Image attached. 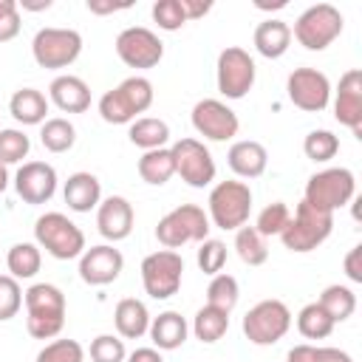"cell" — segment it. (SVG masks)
Wrapping results in <instances>:
<instances>
[{
	"instance_id": "obj_29",
	"label": "cell",
	"mask_w": 362,
	"mask_h": 362,
	"mask_svg": "<svg viewBox=\"0 0 362 362\" xmlns=\"http://www.w3.org/2000/svg\"><path fill=\"white\" fill-rule=\"evenodd\" d=\"M139 175H141V181H147V184H153V187L167 184V181L175 175V161H173L170 147L147 150V153L139 158Z\"/></svg>"
},
{
	"instance_id": "obj_23",
	"label": "cell",
	"mask_w": 362,
	"mask_h": 362,
	"mask_svg": "<svg viewBox=\"0 0 362 362\" xmlns=\"http://www.w3.org/2000/svg\"><path fill=\"white\" fill-rule=\"evenodd\" d=\"M62 198L74 212H90L102 201V184L93 173H74L62 187Z\"/></svg>"
},
{
	"instance_id": "obj_53",
	"label": "cell",
	"mask_w": 362,
	"mask_h": 362,
	"mask_svg": "<svg viewBox=\"0 0 362 362\" xmlns=\"http://www.w3.org/2000/svg\"><path fill=\"white\" fill-rule=\"evenodd\" d=\"M51 6V0H45V3H23V8H31V11H40V8H48Z\"/></svg>"
},
{
	"instance_id": "obj_1",
	"label": "cell",
	"mask_w": 362,
	"mask_h": 362,
	"mask_svg": "<svg viewBox=\"0 0 362 362\" xmlns=\"http://www.w3.org/2000/svg\"><path fill=\"white\" fill-rule=\"evenodd\" d=\"M25 303V328L34 339H54L65 328V294L54 283H34L23 291Z\"/></svg>"
},
{
	"instance_id": "obj_25",
	"label": "cell",
	"mask_w": 362,
	"mask_h": 362,
	"mask_svg": "<svg viewBox=\"0 0 362 362\" xmlns=\"http://www.w3.org/2000/svg\"><path fill=\"white\" fill-rule=\"evenodd\" d=\"M113 322H116L119 337H124V339H139V337H144L147 328H150V311H147V305H144L141 300L124 297V300H119L116 308H113Z\"/></svg>"
},
{
	"instance_id": "obj_5",
	"label": "cell",
	"mask_w": 362,
	"mask_h": 362,
	"mask_svg": "<svg viewBox=\"0 0 362 362\" xmlns=\"http://www.w3.org/2000/svg\"><path fill=\"white\" fill-rule=\"evenodd\" d=\"M209 223L218 229H240L252 212V189L246 181H218L209 192Z\"/></svg>"
},
{
	"instance_id": "obj_18",
	"label": "cell",
	"mask_w": 362,
	"mask_h": 362,
	"mask_svg": "<svg viewBox=\"0 0 362 362\" xmlns=\"http://www.w3.org/2000/svg\"><path fill=\"white\" fill-rule=\"evenodd\" d=\"M14 189L25 204H48L57 192V170L45 161H25L14 175Z\"/></svg>"
},
{
	"instance_id": "obj_21",
	"label": "cell",
	"mask_w": 362,
	"mask_h": 362,
	"mask_svg": "<svg viewBox=\"0 0 362 362\" xmlns=\"http://www.w3.org/2000/svg\"><path fill=\"white\" fill-rule=\"evenodd\" d=\"M48 96L51 102L62 110V113H85L90 107V88L85 79L74 76V74H62L48 85Z\"/></svg>"
},
{
	"instance_id": "obj_6",
	"label": "cell",
	"mask_w": 362,
	"mask_h": 362,
	"mask_svg": "<svg viewBox=\"0 0 362 362\" xmlns=\"http://www.w3.org/2000/svg\"><path fill=\"white\" fill-rule=\"evenodd\" d=\"M331 229H334V215L331 212H320L311 204L300 201L297 212L288 218L286 229L280 232V240H283V246L288 252H300L303 255V252H311L320 243H325Z\"/></svg>"
},
{
	"instance_id": "obj_42",
	"label": "cell",
	"mask_w": 362,
	"mask_h": 362,
	"mask_svg": "<svg viewBox=\"0 0 362 362\" xmlns=\"http://www.w3.org/2000/svg\"><path fill=\"white\" fill-rule=\"evenodd\" d=\"M20 308H23V288H20V280H14L11 274H0V322L17 317Z\"/></svg>"
},
{
	"instance_id": "obj_41",
	"label": "cell",
	"mask_w": 362,
	"mask_h": 362,
	"mask_svg": "<svg viewBox=\"0 0 362 362\" xmlns=\"http://www.w3.org/2000/svg\"><path fill=\"white\" fill-rule=\"evenodd\" d=\"M198 266L204 274H221V269L226 266V243L223 240H215V238H206L201 240V249H198Z\"/></svg>"
},
{
	"instance_id": "obj_9",
	"label": "cell",
	"mask_w": 362,
	"mask_h": 362,
	"mask_svg": "<svg viewBox=\"0 0 362 362\" xmlns=\"http://www.w3.org/2000/svg\"><path fill=\"white\" fill-rule=\"evenodd\" d=\"M31 54L40 68H68L82 54V34L74 28H40L31 40Z\"/></svg>"
},
{
	"instance_id": "obj_54",
	"label": "cell",
	"mask_w": 362,
	"mask_h": 362,
	"mask_svg": "<svg viewBox=\"0 0 362 362\" xmlns=\"http://www.w3.org/2000/svg\"><path fill=\"white\" fill-rule=\"evenodd\" d=\"M6 187H8V173H6V167L0 164V192H3Z\"/></svg>"
},
{
	"instance_id": "obj_10",
	"label": "cell",
	"mask_w": 362,
	"mask_h": 362,
	"mask_svg": "<svg viewBox=\"0 0 362 362\" xmlns=\"http://www.w3.org/2000/svg\"><path fill=\"white\" fill-rule=\"evenodd\" d=\"M291 328V311L283 300H260L243 317V334L252 345H274Z\"/></svg>"
},
{
	"instance_id": "obj_26",
	"label": "cell",
	"mask_w": 362,
	"mask_h": 362,
	"mask_svg": "<svg viewBox=\"0 0 362 362\" xmlns=\"http://www.w3.org/2000/svg\"><path fill=\"white\" fill-rule=\"evenodd\" d=\"M288 45H291V28H288V23L269 17V20H263L255 28V48H257L260 57L277 59V57H283L288 51Z\"/></svg>"
},
{
	"instance_id": "obj_50",
	"label": "cell",
	"mask_w": 362,
	"mask_h": 362,
	"mask_svg": "<svg viewBox=\"0 0 362 362\" xmlns=\"http://www.w3.org/2000/svg\"><path fill=\"white\" fill-rule=\"evenodd\" d=\"M317 362H354V359L339 348H317Z\"/></svg>"
},
{
	"instance_id": "obj_44",
	"label": "cell",
	"mask_w": 362,
	"mask_h": 362,
	"mask_svg": "<svg viewBox=\"0 0 362 362\" xmlns=\"http://www.w3.org/2000/svg\"><path fill=\"white\" fill-rule=\"evenodd\" d=\"M127 351H124V339L113 337V334H99L90 342V359L93 362H124Z\"/></svg>"
},
{
	"instance_id": "obj_48",
	"label": "cell",
	"mask_w": 362,
	"mask_h": 362,
	"mask_svg": "<svg viewBox=\"0 0 362 362\" xmlns=\"http://www.w3.org/2000/svg\"><path fill=\"white\" fill-rule=\"evenodd\" d=\"M181 6H184L187 20H198V17L209 14V8H212V3H201V0H181Z\"/></svg>"
},
{
	"instance_id": "obj_36",
	"label": "cell",
	"mask_w": 362,
	"mask_h": 362,
	"mask_svg": "<svg viewBox=\"0 0 362 362\" xmlns=\"http://www.w3.org/2000/svg\"><path fill=\"white\" fill-rule=\"evenodd\" d=\"M238 297H240V288H238V280L232 274H215L206 286V305H215L221 311H232L238 305Z\"/></svg>"
},
{
	"instance_id": "obj_17",
	"label": "cell",
	"mask_w": 362,
	"mask_h": 362,
	"mask_svg": "<svg viewBox=\"0 0 362 362\" xmlns=\"http://www.w3.org/2000/svg\"><path fill=\"white\" fill-rule=\"evenodd\" d=\"M334 116L339 124L351 127L356 139H362V71L351 68L339 76L334 96Z\"/></svg>"
},
{
	"instance_id": "obj_33",
	"label": "cell",
	"mask_w": 362,
	"mask_h": 362,
	"mask_svg": "<svg viewBox=\"0 0 362 362\" xmlns=\"http://www.w3.org/2000/svg\"><path fill=\"white\" fill-rule=\"evenodd\" d=\"M317 303L322 305V311H325L334 322H342V320H348V317L356 311V294H354L348 286H339V283L325 286Z\"/></svg>"
},
{
	"instance_id": "obj_32",
	"label": "cell",
	"mask_w": 362,
	"mask_h": 362,
	"mask_svg": "<svg viewBox=\"0 0 362 362\" xmlns=\"http://www.w3.org/2000/svg\"><path fill=\"white\" fill-rule=\"evenodd\" d=\"M235 252L246 266H263L269 260V246L266 238L255 226H240L235 229Z\"/></svg>"
},
{
	"instance_id": "obj_31",
	"label": "cell",
	"mask_w": 362,
	"mask_h": 362,
	"mask_svg": "<svg viewBox=\"0 0 362 362\" xmlns=\"http://www.w3.org/2000/svg\"><path fill=\"white\" fill-rule=\"evenodd\" d=\"M226 331H229V314L221 311V308H215V305H204L192 317V334H195V339H201L206 345L218 342Z\"/></svg>"
},
{
	"instance_id": "obj_14",
	"label": "cell",
	"mask_w": 362,
	"mask_h": 362,
	"mask_svg": "<svg viewBox=\"0 0 362 362\" xmlns=\"http://www.w3.org/2000/svg\"><path fill=\"white\" fill-rule=\"evenodd\" d=\"M288 99L305 113H320L331 102V82L317 68H294L286 79Z\"/></svg>"
},
{
	"instance_id": "obj_15",
	"label": "cell",
	"mask_w": 362,
	"mask_h": 362,
	"mask_svg": "<svg viewBox=\"0 0 362 362\" xmlns=\"http://www.w3.org/2000/svg\"><path fill=\"white\" fill-rule=\"evenodd\" d=\"M116 54L127 68H156L164 57V42L144 25H130L116 37Z\"/></svg>"
},
{
	"instance_id": "obj_20",
	"label": "cell",
	"mask_w": 362,
	"mask_h": 362,
	"mask_svg": "<svg viewBox=\"0 0 362 362\" xmlns=\"http://www.w3.org/2000/svg\"><path fill=\"white\" fill-rule=\"evenodd\" d=\"M96 226H99V235L105 240H110V243L124 240L133 232V206H130V201L122 198V195H110V198L99 201Z\"/></svg>"
},
{
	"instance_id": "obj_22",
	"label": "cell",
	"mask_w": 362,
	"mask_h": 362,
	"mask_svg": "<svg viewBox=\"0 0 362 362\" xmlns=\"http://www.w3.org/2000/svg\"><path fill=\"white\" fill-rule=\"evenodd\" d=\"M226 161L232 167L235 175L240 178H257L266 173V164H269V153L260 141H252V139H243V141H235L226 153Z\"/></svg>"
},
{
	"instance_id": "obj_38",
	"label": "cell",
	"mask_w": 362,
	"mask_h": 362,
	"mask_svg": "<svg viewBox=\"0 0 362 362\" xmlns=\"http://www.w3.org/2000/svg\"><path fill=\"white\" fill-rule=\"evenodd\" d=\"M31 150V139L23 130H0V164H20Z\"/></svg>"
},
{
	"instance_id": "obj_12",
	"label": "cell",
	"mask_w": 362,
	"mask_h": 362,
	"mask_svg": "<svg viewBox=\"0 0 362 362\" xmlns=\"http://www.w3.org/2000/svg\"><path fill=\"white\" fill-rule=\"evenodd\" d=\"M218 90L226 96V99H243L252 85H255V59L249 57V51L238 48V45H229L218 54Z\"/></svg>"
},
{
	"instance_id": "obj_51",
	"label": "cell",
	"mask_w": 362,
	"mask_h": 362,
	"mask_svg": "<svg viewBox=\"0 0 362 362\" xmlns=\"http://www.w3.org/2000/svg\"><path fill=\"white\" fill-rule=\"evenodd\" d=\"M88 8H90L93 14H110V11H122V8H127V3L116 6V3H93V0H88Z\"/></svg>"
},
{
	"instance_id": "obj_46",
	"label": "cell",
	"mask_w": 362,
	"mask_h": 362,
	"mask_svg": "<svg viewBox=\"0 0 362 362\" xmlns=\"http://www.w3.org/2000/svg\"><path fill=\"white\" fill-rule=\"evenodd\" d=\"M345 274L351 283H362V246H354L345 255Z\"/></svg>"
},
{
	"instance_id": "obj_28",
	"label": "cell",
	"mask_w": 362,
	"mask_h": 362,
	"mask_svg": "<svg viewBox=\"0 0 362 362\" xmlns=\"http://www.w3.org/2000/svg\"><path fill=\"white\" fill-rule=\"evenodd\" d=\"M130 141L136 147H141L144 153L147 150H158L170 141V127L164 119H156V116H141L136 122H130V130H127Z\"/></svg>"
},
{
	"instance_id": "obj_11",
	"label": "cell",
	"mask_w": 362,
	"mask_h": 362,
	"mask_svg": "<svg viewBox=\"0 0 362 362\" xmlns=\"http://www.w3.org/2000/svg\"><path fill=\"white\" fill-rule=\"evenodd\" d=\"M184 277V260L173 249H158L141 260V286L153 300H170L178 294Z\"/></svg>"
},
{
	"instance_id": "obj_27",
	"label": "cell",
	"mask_w": 362,
	"mask_h": 362,
	"mask_svg": "<svg viewBox=\"0 0 362 362\" xmlns=\"http://www.w3.org/2000/svg\"><path fill=\"white\" fill-rule=\"evenodd\" d=\"M8 110L20 124H42L48 113V99L37 88H20L8 99Z\"/></svg>"
},
{
	"instance_id": "obj_16",
	"label": "cell",
	"mask_w": 362,
	"mask_h": 362,
	"mask_svg": "<svg viewBox=\"0 0 362 362\" xmlns=\"http://www.w3.org/2000/svg\"><path fill=\"white\" fill-rule=\"evenodd\" d=\"M192 127L209 141H229L238 136V113L221 99H201L192 107Z\"/></svg>"
},
{
	"instance_id": "obj_35",
	"label": "cell",
	"mask_w": 362,
	"mask_h": 362,
	"mask_svg": "<svg viewBox=\"0 0 362 362\" xmlns=\"http://www.w3.org/2000/svg\"><path fill=\"white\" fill-rule=\"evenodd\" d=\"M334 325H337V322L322 311L320 303H308V305H303L300 314H297V331H300L305 339H325V337L334 331Z\"/></svg>"
},
{
	"instance_id": "obj_13",
	"label": "cell",
	"mask_w": 362,
	"mask_h": 362,
	"mask_svg": "<svg viewBox=\"0 0 362 362\" xmlns=\"http://www.w3.org/2000/svg\"><path fill=\"white\" fill-rule=\"evenodd\" d=\"M173 161H175V175H181V181H187L189 187L201 189L209 187L215 181V158L206 150L204 141L198 139H178L173 147Z\"/></svg>"
},
{
	"instance_id": "obj_30",
	"label": "cell",
	"mask_w": 362,
	"mask_h": 362,
	"mask_svg": "<svg viewBox=\"0 0 362 362\" xmlns=\"http://www.w3.org/2000/svg\"><path fill=\"white\" fill-rule=\"evenodd\" d=\"M6 266H8V272H11L14 280H31L40 272V266H42L40 246L37 243H28V240L14 243L8 249V255H6Z\"/></svg>"
},
{
	"instance_id": "obj_8",
	"label": "cell",
	"mask_w": 362,
	"mask_h": 362,
	"mask_svg": "<svg viewBox=\"0 0 362 362\" xmlns=\"http://www.w3.org/2000/svg\"><path fill=\"white\" fill-rule=\"evenodd\" d=\"M342 25H345V20H342V14H339L337 6L317 3V6H308L297 17L291 37L303 48H308V51H322V48H328L342 34Z\"/></svg>"
},
{
	"instance_id": "obj_45",
	"label": "cell",
	"mask_w": 362,
	"mask_h": 362,
	"mask_svg": "<svg viewBox=\"0 0 362 362\" xmlns=\"http://www.w3.org/2000/svg\"><path fill=\"white\" fill-rule=\"evenodd\" d=\"M20 34V6L14 0H0V42Z\"/></svg>"
},
{
	"instance_id": "obj_34",
	"label": "cell",
	"mask_w": 362,
	"mask_h": 362,
	"mask_svg": "<svg viewBox=\"0 0 362 362\" xmlns=\"http://www.w3.org/2000/svg\"><path fill=\"white\" fill-rule=\"evenodd\" d=\"M40 141L48 153H68L76 141V127L62 119V116H54V119H45L42 122V130H40Z\"/></svg>"
},
{
	"instance_id": "obj_49",
	"label": "cell",
	"mask_w": 362,
	"mask_h": 362,
	"mask_svg": "<svg viewBox=\"0 0 362 362\" xmlns=\"http://www.w3.org/2000/svg\"><path fill=\"white\" fill-rule=\"evenodd\" d=\"M127 362H164V359H161V351L158 348H136L127 356Z\"/></svg>"
},
{
	"instance_id": "obj_43",
	"label": "cell",
	"mask_w": 362,
	"mask_h": 362,
	"mask_svg": "<svg viewBox=\"0 0 362 362\" xmlns=\"http://www.w3.org/2000/svg\"><path fill=\"white\" fill-rule=\"evenodd\" d=\"M153 20L164 31H178L184 23H189L187 14H184L181 0H158V3H153Z\"/></svg>"
},
{
	"instance_id": "obj_40",
	"label": "cell",
	"mask_w": 362,
	"mask_h": 362,
	"mask_svg": "<svg viewBox=\"0 0 362 362\" xmlns=\"http://www.w3.org/2000/svg\"><path fill=\"white\" fill-rule=\"evenodd\" d=\"M288 218H291L288 206H286L283 201H274V204H269L266 209H260V215H257V223H255V229H257V232H260L263 238H272V235H280V232L286 229Z\"/></svg>"
},
{
	"instance_id": "obj_39",
	"label": "cell",
	"mask_w": 362,
	"mask_h": 362,
	"mask_svg": "<svg viewBox=\"0 0 362 362\" xmlns=\"http://www.w3.org/2000/svg\"><path fill=\"white\" fill-rule=\"evenodd\" d=\"M37 362H85V348L76 339H54L37 354Z\"/></svg>"
},
{
	"instance_id": "obj_3",
	"label": "cell",
	"mask_w": 362,
	"mask_h": 362,
	"mask_svg": "<svg viewBox=\"0 0 362 362\" xmlns=\"http://www.w3.org/2000/svg\"><path fill=\"white\" fill-rule=\"evenodd\" d=\"M356 195V178L348 167H328V170H320L314 173L308 181H305V195L303 201L311 204L314 209L320 212H337L342 209L345 204H351Z\"/></svg>"
},
{
	"instance_id": "obj_37",
	"label": "cell",
	"mask_w": 362,
	"mask_h": 362,
	"mask_svg": "<svg viewBox=\"0 0 362 362\" xmlns=\"http://www.w3.org/2000/svg\"><path fill=\"white\" fill-rule=\"evenodd\" d=\"M303 153H305V158L320 161V164L331 161L339 153V139L331 130H311L303 141Z\"/></svg>"
},
{
	"instance_id": "obj_4",
	"label": "cell",
	"mask_w": 362,
	"mask_h": 362,
	"mask_svg": "<svg viewBox=\"0 0 362 362\" xmlns=\"http://www.w3.org/2000/svg\"><path fill=\"white\" fill-rule=\"evenodd\" d=\"M37 246L57 260H74L85 252V232L62 212H45L34 223Z\"/></svg>"
},
{
	"instance_id": "obj_52",
	"label": "cell",
	"mask_w": 362,
	"mask_h": 362,
	"mask_svg": "<svg viewBox=\"0 0 362 362\" xmlns=\"http://www.w3.org/2000/svg\"><path fill=\"white\" fill-rule=\"evenodd\" d=\"M255 6H257V8H286V0H274V3H260V0H255Z\"/></svg>"
},
{
	"instance_id": "obj_2",
	"label": "cell",
	"mask_w": 362,
	"mask_h": 362,
	"mask_svg": "<svg viewBox=\"0 0 362 362\" xmlns=\"http://www.w3.org/2000/svg\"><path fill=\"white\" fill-rule=\"evenodd\" d=\"M153 82L147 76H127L113 90L102 93L99 99V116L107 124H130L139 113H144L153 105Z\"/></svg>"
},
{
	"instance_id": "obj_7",
	"label": "cell",
	"mask_w": 362,
	"mask_h": 362,
	"mask_svg": "<svg viewBox=\"0 0 362 362\" xmlns=\"http://www.w3.org/2000/svg\"><path fill=\"white\" fill-rule=\"evenodd\" d=\"M209 218L206 212L198 206V204H181L175 209H170L158 226H156V238L164 249H181L184 243H192V240H206L209 235Z\"/></svg>"
},
{
	"instance_id": "obj_47",
	"label": "cell",
	"mask_w": 362,
	"mask_h": 362,
	"mask_svg": "<svg viewBox=\"0 0 362 362\" xmlns=\"http://www.w3.org/2000/svg\"><path fill=\"white\" fill-rule=\"evenodd\" d=\"M286 362H317V348L314 345H294L286 356Z\"/></svg>"
},
{
	"instance_id": "obj_19",
	"label": "cell",
	"mask_w": 362,
	"mask_h": 362,
	"mask_svg": "<svg viewBox=\"0 0 362 362\" xmlns=\"http://www.w3.org/2000/svg\"><path fill=\"white\" fill-rule=\"evenodd\" d=\"M122 269H124V257L110 243L90 246L79 255V277L88 286H107L122 274Z\"/></svg>"
},
{
	"instance_id": "obj_24",
	"label": "cell",
	"mask_w": 362,
	"mask_h": 362,
	"mask_svg": "<svg viewBox=\"0 0 362 362\" xmlns=\"http://www.w3.org/2000/svg\"><path fill=\"white\" fill-rule=\"evenodd\" d=\"M147 334H150V339H153V345L158 351H175V348H181L187 342L189 325L178 311H164V314L150 320Z\"/></svg>"
}]
</instances>
